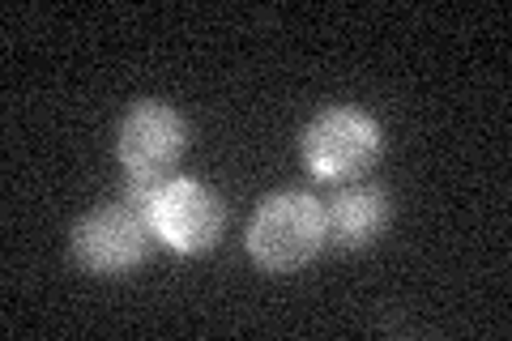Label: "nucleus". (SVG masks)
Instances as JSON below:
<instances>
[{
	"instance_id": "f257e3e1",
	"label": "nucleus",
	"mask_w": 512,
	"mask_h": 341,
	"mask_svg": "<svg viewBox=\"0 0 512 341\" xmlns=\"http://www.w3.org/2000/svg\"><path fill=\"white\" fill-rule=\"evenodd\" d=\"M248 256L269 273H295L325 248V205L308 192H274L248 222Z\"/></svg>"
},
{
	"instance_id": "39448f33",
	"label": "nucleus",
	"mask_w": 512,
	"mask_h": 341,
	"mask_svg": "<svg viewBox=\"0 0 512 341\" xmlns=\"http://www.w3.org/2000/svg\"><path fill=\"white\" fill-rule=\"evenodd\" d=\"M184 150H188V120L167 103L146 99L120 120L116 158L128 175L167 180L171 167L184 158Z\"/></svg>"
},
{
	"instance_id": "f03ea898",
	"label": "nucleus",
	"mask_w": 512,
	"mask_h": 341,
	"mask_svg": "<svg viewBox=\"0 0 512 341\" xmlns=\"http://www.w3.org/2000/svg\"><path fill=\"white\" fill-rule=\"evenodd\" d=\"M303 162L325 184H355L380 158V124L359 107H325L299 137Z\"/></svg>"
},
{
	"instance_id": "7ed1b4c3",
	"label": "nucleus",
	"mask_w": 512,
	"mask_h": 341,
	"mask_svg": "<svg viewBox=\"0 0 512 341\" xmlns=\"http://www.w3.org/2000/svg\"><path fill=\"white\" fill-rule=\"evenodd\" d=\"M150 226H154V239L167 243L171 252L180 256H197V252H210L222 226H227V205L214 188H205L201 180H184V175H171L163 184V192L154 197L150 205Z\"/></svg>"
},
{
	"instance_id": "20e7f679",
	"label": "nucleus",
	"mask_w": 512,
	"mask_h": 341,
	"mask_svg": "<svg viewBox=\"0 0 512 341\" xmlns=\"http://www.w3.org/2000/svg\"><path fill=\"white\" fill-rule=\"evenodd\" d=\"M150 239H154L150 218L141 209L116 201L94 209V214H86L73 226V256L82 269L116 278V273H128L146 261Z\"/></svg>"
},
{
	"instance_id": "423d86ee",
	"label": "nucleus",
	"mask_w": 512,
	"mask_h": 341,
	"mask_svg": "<svg viewBox=\"0 0 512 341\" xmlns=\"http://www.w3.org/2000/svg\"><path fill=\"white\" fill-rule=\"evenodd\" d=\"M393 218V201L380 184H342L325 201V243L342 252H359L376 243Z\"/></svg>"
}]
</instances>
